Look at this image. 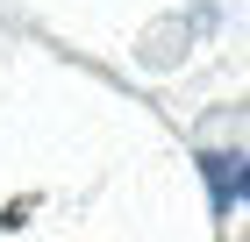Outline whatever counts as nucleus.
I'll return each instance as SVG.
<instances>
[{"label":"nucleus","mask_w":250,"mask_h":242,"mask_svg":"<svg viewBox=\"0 0 250 242\" xmlns=\"http://www.w3.org/2000/svg\"><path fill=\"white\" fill-rule=\"evenodd\" d=\"M208 178H214V200H222V206L243 192V164H222V157H208Z\"/></svg>","instance_id":"1"}]
</instances>
